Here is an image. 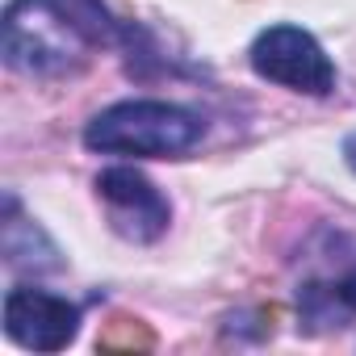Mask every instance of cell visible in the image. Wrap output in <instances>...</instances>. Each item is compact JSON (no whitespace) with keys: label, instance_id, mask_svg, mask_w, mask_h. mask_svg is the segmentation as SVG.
I'll list each match as a JSON object with an SVG mask.
<instances>
[{"label":"cell","instance_id":"cell-7","mask_svg":"<svg viewBox=\"0 0 356 356\" xmlns=\"http://www.w3.org/2000/svg\"><path fill=\"white\" fill-rule=\"evenodd\" d=\"M298 327L306 331H331L356 318V264L343 277L331 281H306L298 285Z\"/></svg>","mask_w":356,"mask_h":356},{"label":"cell","instance_id":"cell-8","mask_svg":"<svg viewBox=\"0 0 356 356\" xmlns=\"http://www.w3.org/2000/svg\"><path fill=\"white\" fill-rule=\"evenodd\" d=\"M343 163H348V172L356 176V130L343 138Z\"/></svg>","mask_w":356,"mask_h":356},{"label":"cell","instance_id":"cell-2","mask_svg":"<svg viewBox=\"0 0 356 356\" xmlns=\"http://www.w3.org/2000/svg\"><path fill=\"white\" fill-rule=\"evenodd\" d=\"M206 138V118L189 105L159 101V97H130L113 101L84 126V147L97 155H126V159H181Z\"/></svg>","mask_w":356,"mask_h":356},{"label":"cell","instance_id":"cell-6","mask_svg":"<svg viewBox=\"0 0 356 356\" xmlns=\"http://www.w3.org/2000/svg\"><path fill=\"white\" fill-rule=\"evenodd\" d=\"M0 252H5V264L13 273L26 277H47L67 268L59 243L38 227V218L22 214V202L13 193H5V214H0Z\"/></svg>","mask_w":356,"mask_h":356},{"label":"cell","instance_id":"cell-4","mask_svg":"<svg viewBox=\"0 0 356 356\" xmlns=\"http://www.w3.org/2000/svg\"><path fill=\"white\" fill-rule=\"evenodd\" d=\"M97 197L109 210V227L126 239V243H159L172 227V202L168 193L151 181L147 172H138L134 163H113L101 168L92 181Z\"/></svg>","mask_w":356,"mask_h":356},{"label":"cell","instance_id":"cell-3","mask_svg":"<svg viewBox=\"0 0 356 356\" xmlns=\"http://www.w3.org/2000/svg\"><path fill=\"white\" fill-rule=\"evenodd\" d=\"M248 63L260 80L298 97H331L339 84L335 59L323 51V42L310 30L289 26V22L260 30L248 47Z\"/></svg>","mask_w":356,"mask_h":356},{"label":"cell","instance_id":"cell-5","mask_svg":"<svg viewBox=\"0 0 356 356\" xmlns=\"http://www.w3.org/2000/svg\"><path fill=\"white\" fill-rule=\"evenodd\" d=\"M5 335L26 352H63L80 335V306L38 285H13L5 293Z\"/></svg>","mask_w":356,"mask_h":356},{"label":"cell","instance_id":"cell-1","mask_svg":"<svg viewBox=\"0 0 356 356\" xmlns=\"http://www.w3.org/2000/svg\"><path fill=\"white\" fill-rule=\"evenodd\" d=\"M122 26L101 0H9L0 22L5 67L30 80L76 76L92 47L113 42Z\"/></svg>","mask_w":356,"mask_h":356}]
</instances>
